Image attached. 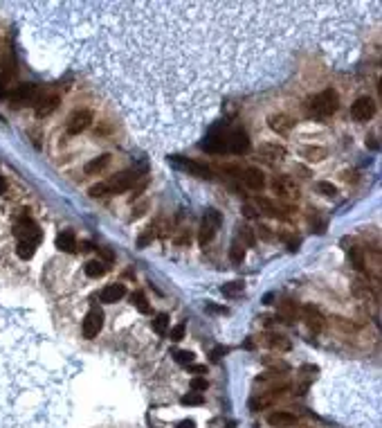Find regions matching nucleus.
<instances>
[{
	"label": "nucleus",
	"mask_w": 382,
	"mask_h": 428,
	"mask_svg": "<svg viewBox=\"0 0 382 428\" xmlns=\"http://www.w3.org/2000/svg\"><path fill=\"white\" fill-rule=\"evenodd\" d=\"M220 291L225 293L227 297H236L238 293H243V282H229V284H223Z\"/></svg>",
	"instance_id": "obj_25"
},
{
	"label": "nucleus",
	"mask_w": 382,
	"mask_h": 428,
	"mask_svg": "<svg viewBox=\"0 0 382 428\" xmlns=\"http://www.w3.org/2000/svg\"><path fill=\"white\" fill-rule=\"evenodd\" d=\"M106 264L103 262H88L86 264V275L88 278H101V275H106Z\"/></svg>",
	"instance_id": "obj_21"
},
{
	"label": "nucleus",
	"mask_w": 382,
	"mask_h": 428,
	"mask_svg": "<svg viewBox=\"0 0 382 428\" xmlns=\"http://www.w3.org/2000/svg\"><path fill=\"white\" fill-rule=\"evenodd\" d=\"M178 428H196V422H191V419H185V422L178 424Z\"/></svg>",
	"instance_id": "obj_42"
},
{
	"label": "nucleus",
	"mask_w": 382,
	"mask_h": 428,
	"mask_svg": "<svg viewBox=\"0 0 382 428\" xmlns=\"http://www.w3.org/2000/svg\"><path fill=\"white\" fill-rule=\"evenodd\" d=\"M108 162H110V155L108 153H101L99 158H93L88 165H86V174H90V176L99 174V171H103L108 167Z\"/></svg>",
	"instance_id": "obj_20"
},
{
	"label": "nucleus",
	"mask_w": 382,
	"mask_h": 428,
	"mask_svg": "<svg viewBox=\"0 0 382 428\" xmlns=\"http://www.w3.org/2000/svg\"><path fill=\"white\" fill-rule=\"evenodd\" d=\"M225 151H232L236 155H243L250 151V138L245 131H232L225 136Z\"/></svg>",
	"instance_id": "obj_4"
},
{
	"label": "nucleus",
	"mask_w": 382,
	"mask_h": 428,
	"mask_svg": "<svg viewBox=\"0 0 382 428\" xmlns=\"http://www.w3.org/2000/svg\"><path fill=\"white\" fill-rule=\"evenodd\" d=\"M81 250H84V253H88V250H93V244H90V241H84V244H81Z\"/></svg>",
	"instance_id": "obj_45"
},
{
	"label": "nucleus",
	"mask_w": 382,
	"mask_h": 428,
	"mask_svg": "<svg viewBox=\"0 0 382 428\" xmlns=\"http://www.w3.org/2000/svg\"><path fill=\"white\" fill-rule=\"evenodd\" d=\"M229 257H232V262L234 264H241L243 262V257H245V248H243L238 241H234L232 244V248H229Z\"/></svg>",
	"instance_id": "obj_26"
},
{
	"label": "nucleus",
	"mask_w": 382,
	"mask_h": 428,
	"mask_svg": "<svg viewBox=\"0 0 382 428\" xmlns=\"http://www.w3.org/2000/svg\"><path fill=\"white\" fill-rule=\"evenodd\" d=\"M169 162H171L173 167H180V169L189 171V174L193 176H200V178H209V169H207L205 165H200V162H193V160H185V158H178V155H171L169 158Z\"/></svg>",
	"instance_id": "obj_9"
},
{
	"label": "nucleus",
	"mask_w": 382,
	"mask_h": 428,
	"mask_svg": "<svg viewBox=\"0 0 382 428\" xmlns=\"http://www.w3.org/2000/svg\"><path fill=\"white\" fill-rule=\"evenodd\" d=\"M303 320H306V325H308V329L310 331H322V327H324V318H322V313L315 309V306H306L303 309Z\"/></svg>",
	"instance_id": "obj_14"
},
{
	"label": "nucleus",
	"mask_w": 382,
	"mask_h": 428,
	"mask_svg": "<svg viewBox=\"0 0 382 428\" xmlns=\"http://www.w3.org/2000/svg\"><path fill=\"white\" fill-rule=\"evenodd\" d=\"M182 338H185V325L173 327V329H171V340H176V343H178V340H182Z\"/></svg>",
	"instance_id": "obj_35"
},
{
	"label": "nucleus",
	"mask_w": 382,
	"mask_h": 428,
	"mask_svg": "<svg viewBox=\"0 0 382 428\" xmlns=\"http://www.w3.org/2000/svg\"><path fill=\"white\" fill-rule=\"evenodd\" d=\"M261 155L270 162H277V160H284L286 158V149L281 144H263L261 146Z\"/></svg>",
	"instance_id": "obj_19"
},
{
	"label": "nucleus",
	"mask_w": 382,
	"mask_h": 428,
	"mask_svg": "<svg viewBox=\"0 0 382 428\" xmlns=\"http://www.w3.org/2000/svg\"><path fill=\"white\" fill-rule=\"evenodd\" d=\"M34 95H36V86H34V84H20V86H16V88L11 90L7 97H9V102H14L16 106H18V104L29 102Z\"/></svg>",
	"instance_id": "obj_12"
},
{
	"label": "nucleus",
	"mask_w": 382,
	"mask_h": 428,
	"mask_svg": "<svg viewBox=\"0 0 382 428\" xmlns=\"http://www.w3.org/2000/svg\"><path fill=\"white\" fill-rule=\"evenodd\" d=\"M281 311H284L288 318H294V313H297V311H294V306H292V302H284V304H281Z\"/></svg>",
	"instance_id": "obj_39"
},
{
	"label": "nucleus",
	"mask_w": 382,
	"mask_h": 428,
	"mask_svg": "<svg viewBox=\"0 0 382 428\" xmlns=\"http://www.w3.org/2000/svg\"><path fill=\"white\" fill-rule=\"evenodd\" d=\"M243 214H245L247 219H254L257 217V207L252 205V203H247V205H243Z\"/></svg>",
	"instance_id": "obj_38"
},
{
	"label": "nucleus",
	"mask_w": 382,
	"mask_h": 428,
	"mask_svg": "<svg viewBox=\"0 0 382 428\" xmlns=\"http://www.w3.org/2000/svg\"><path fill=\"white\" fill-rule=\"evenodd\" d=\"M90 122H93V113H90V111H77V113H72L70 120H68V133H70V136H77V133L86 131V129L90 127Z\"/></svg>",
	"instance_id": "obj_10"
},
{
	"label": "nucleus",
	"mask_w": 382,
	"mask_h": 428,
	"mask_svg": "<svg viewBox=\"0 0 382 428\" xmlns=\"http://www.w3.org/2000/svg\"><path fill=\"white\" fill-rule=\"evenodd\" d=\"M268 424L272 428H292L297 424V417L292 413H286V410H277V413H272L268 417Z\"/></svg>",
	"instance_id": "obj_13"
},
{
	"label": "nucleus",
	"mask_w": 382,
	"mask_h": 428,
	"mask_svg": "<svg viewBox=\"0 0 382 428\" xmlns=\"http://www.w3.org/2000/svg\"><path fill=\"white\" fill-rule=\"evenodd\" d=\"M7 192V180L0 176V194H5Z\"/></svg>",
	"instance_id": "obj_44"
},
{
	"label": "nucleus",
	"mask_w": 382,
	"mask_h": 428,
	"mask_svg": "<svg viewBox=\"0 0 382 428\" xmlns=\"http://www.w3.org/2000/svg\"><path fill=\"white\" fill-rule=\"evenodd\" d=\"M193 372H198V374H202V372H207L205 365H193Z\"/></svg>",
	"instance_id": "obj_47"
},
{
	"label": "nucleus",
	"mask_w": 382,
	"mask_h": 428,
	"mask_svg": "<svg viewBox=\"0 0 382 428\" xmlns=\"http://www.w3.org/2000/svg\"><path fill=\"white\" fill-rule=\"evenodd\" d=\"M243 183H245L247 189H254V192H259V189H263V185H266V178H263V171L257 169V167H250V169H245L241 174Z\"/></svg>",
	"instance_id": "obj_11"
},
{
	"label": "nucleus",
	"mask_w": 382,
	"mask_h": 428,
	"mask_svg": "<svg viewBox=\"0 0 382 428\" xmlns=\"http://www.w3.org/2000/svg\"><path fill=\"white\" fill-rule=\"evenodd\" d=\"M223 354H227V347H216L214 352H211V358H214V361H218Z\"/></svg>",
	"instance_id": "obj_40"
},
{
	"label": "nucleus",
	"mask_w": 382,
	"mask_h": 428,
	"mask_svg": "<svg viewBox=\"0 0 382 428\" xmlns=\"http://www.w3.org/2000/svg\"><path fill=\"white\" fill-rule=\"evenodd\" d=\"M270 347H279V349H290V343L284 338V336H268L266 340Z\"/></svg>",
	"instance_id": "obj_29"
},
{
	"label": "nucleus",
	"mask_w": 382,
	"mask_h": 428,
	"mask_svg": "<svg viewBox=\"0 0 382 428\" xmlns=\"http://www.w3.org/2000/svg\"><path fill=\"white\" fill-rule=\"evenodd\" d=\"M167 327H169V315L167 313H160V315H155V320H153V329L158 331L160 336L167 331Z\"/></svg>",
	"instance_id": "obj_27"
},
{
	"label": "nucleus",
	"mask_w": 382,
	"mask_h": 428,
	"mask_svg": "<svg viewBox=\"0 0 382 428\" xmlns=\"http://www.w3.org/2000/svg\"><path fill=\"white\" fill-rule=\"evenodd\" d=\"M261 235L266 237V239H270V237H272V235H270V228H266V226H263V228H261Z\"/></svg>",
	"instance_id": "obj_46"
},
{
	"label": "nucleus",
	"mask_w": 382,
	"mask_h": 428,
	"mask_svg": "<svg viewBox=\"0 0 382 428\" xmlns=\"http://www.w3.org/2000/svg\"><path fill=\"white\" fill-rule=\"evenodd\" d=\"M367 144H369V146H371V149H378V142H376V140H373V138H371V142H367Z\"/></svg>",
	"instance_id": "obj_48"
},
{
	"label": "nucleus",
	"mask_w": 382,
	"mask_h": 428,
	"mask_svg": "<svg viewBox=\"0 0 382 428\" xmlns=\"http://www.w3.org/2000/svg\"><path fill=\"white\" fill-rule=\"evenodd\" d=\"M126 295V286L124 284H110V286H106L101 291V300L108 302V304H112V302L121 300V297Z\"/></svg>",
	"instance_id": "obj_17"
},
{
	"label": "nucleus",
	"mask_w": 382,
	"mask_h": 428,
	"mask_svg": "<svg viewBox=\"0 0 382 428\" xmlns=\"http://www.w3.org/2000/svg\"><path fill=\"white\" fill-rule=\"evenodd\" d=\"M144 210H146V205H140L135 212H133V219H140L142 214H144Z\"/></svg>",
	"instance_id": "obj_43"
},
{
	"label": "nucleus",
	"mask_w": 382,
	"mask_h": 428,
	"mask_svg": "<svg viewBox=\"0 0 382 428\" xmlns=\"http://www.w3.org/2000/svg\"><path fill=\"white\" fill-rule=\"evenodd\" d=\"M191 388H193V390L196 392H202V390H207V388H209V383H207V379H193V381H191Z\"/></svg>",
	"instance_id": "obj_33"
},
{
	"label": "nucleus",
	"mask_w": 382,
	"mask_h": 428,
	"mask_svg": "<svg viewBox=\"0 0 382 428\" xmlns=\"http://www.w3.org/2000/svg\"><path fill=\"white\" fill-rule=\"evenodd\" d=\"M349 257H351V264H353L355 271H364V255L360 248H351L349 250Z\"/></svg>",
	"instance_id": "obj_23"
},
{
	"label": "nucleus",
	"mask_w": 382,
	"mask_h": 428,
	"mask_svg": "<svg viewBox=\"0 0 382 428\" xmlns=\"http://www.w3.org/2000/svg\"><path fill=\"white\" fill-rule=\"evenodd\" d=\"M173 356H176V361L180 363V365H191V363H193V354L185 352V349H182V352H176Z\"/></svg>",
	"instance_id": "obj_31"
},
{
	"label": "nucleus",
	"mask_w": 382,
	"mask_h": 428,
	"mask_svg": "<svg viewBox=\"0 0 382 428\" xmlns=\"http://www.w3.org/2000/svg\"><path fill=\"white\" fill-rule=\"evenodd\" d=\"M294 122L288 118V115H272L270 118V129L272 131H277L279 136H288L290 131H292Z\"/></svg>",
	"instance_id": "obj_15"
},
{
	"label": "nucleus",
	"mask_w": 382,
	"mask_h": 428,
	"mask_svg": "<svg viewBox=\"0 0 382 428\" xmlns=\"http://www.w3.org/2000/svg\"><path fill=\"white\" fill-rule=\"evenodd\" d=\"M56 106H59V97H56V95H47V97L38 99L36 115L38 118H45V115H50L52 111H56Z\"/></svg>",
	"instance_id": "obj_16"
},
{
	"label": "nucleus",
	"mask_w": 382,
	"mask_h": 428,
	"mask_svg": "<svg viewBox=\"0 0 382 428\" xmlns=\"http://www.w3.org/2000/svg\"><path fill=\"white\" fill-rule=\"evenodd\" d=\"M153 237H155V230H153V228H146V235H142V237H140V241H137V246H140V248H144V246L149 244V241L153 239Z\"/></svg>",
	"instance_id": "obj_34"
},
{
	"label": "nucleus",
	"mask_w": 382,
	"mask_h": 428,
	"mask_svg": "<svg viewBox=\"0 0 382 428\" xmlns=\"http://www.w3.org/2000/svg\"><path fill=\"white\" fill-rule=\"evenodd\" d=\"M97 250H99V255H101V257L106 259V262H112V253H110L108 248H97Z\"/></svg>",
	"instance_id": "obj_41"
},
{
	"label": "nucleus",
	"mask_w": 382,
	"mask_h": 428,
	"mask_svg": "<svg viewBox=\"0 0 382 428\" xmlns=\"http://www.w3.org/2000/svg\"><path fill=\"white\" fill-rule=\"evenodd\" d=\"M133 304L137 306V311L140 313H149V302H146V297H144V293H133Z\"/></svg>",
	"instance_id": "obj_28"
},
{
	"label": "nucleus",
	"mask_w": 382,
	"mask_h": 428,
	"mask_svg": "<svg viewBox=\"0 0 382 428\" xmlns=\"http://www.w3.org/2000/svg\"><path fill=\"white\" fill-rule=\"evenodd\" d=\"M376 113V104H373L371 97H360L358 102L351 106V115H353L358 122H369Z\"/></svg>",
	"instance_id": "obj_8"
},
{
	"label": "nucleus",
	"mask_w": 382,
	"mask_h": 428,
	"mask_svg": "<svg viewBox=\"0 0 382 428\" xmlns=\"http://www.w3.org/2000/svg\"><path fill=\"white\" fill-rule=\"evenodd\" d=\"M272 189H275V194H279L281 198H290V201L299 198V185L294 183L290 176H277V178L272 180Z\"/></svg>",
	"instance_id": "obj_5"
},
{
	"label": "nucleus",
	"mask_w": 382,
	"mask_h": 428,
	"mask_svg": "<svg viewBox=\"0 0 382 428\" xmlns=\"http://www.w3.org/2000/svg\"><path fill=\"white\" fill-rule=\"evenodd\" d=\"M14 232L20 241H29V244H38V241H41V230H38V226L32 221V219H20V221L16 223Z\"/></svg>",
	"instance_id": "obj_6"
},
{
	"label": "nucleus",
	"mask_w": 382,
	"mask_h": 428,
	"mask_svg": "<svg viewBox=\"0 0 382 428\" xmlns=\"http://www.w3.org/2000/svg\"><path fill=\"white\" fill-rule=\"evenodd\" d=\"M9 79H7V75H0V97H7L9 95Z\"/></svg>",
	"instance_id": "obj_36"
},
{
	"label": "nucleus",
	"mask_w": 382,
	"mask_h": 428,
	"mask_svg": "<svg viewBox=\"0 0 382 428\" xmlns=\"http://www.w3.org/2000/svg\"><path fill=\"white\" fill-rule=\"evenodd\" d=\"M317 189H319V192H322V194H326V196H333V194L337 192V189L333 187L331 183H319V185H317Z\"/></svg>",
	"instance_id": "obj_37"
},
{
	"label": "nucleus",
	"mask_w": 382,
	"mask_h": 428,
	"mask_svg": "<svg viewBox=\"0 0 382 428\" xmlns=\"http://www.w3.org/2000/svg\"><path fill=\"white\" fill-rule=\"evenodd\" d=\"M16 253H18L20 259H32L34 253H36V244H29V241H18V246H16Z\"/></svg>",
	"instance_id": "obj_22"
},
{
	"label": "nucleus",
	"mask_w": 382,
	"mask_h": 428,
	"mask_svg": "<svg viewBox=\"0 0 382 428\" xmlns=\"http://www.w3.org/2000/svg\"><path fill=\"white\" fill-rule=\"evenodd\" d=\"M218 226H220V214L216 210H207L205 221H202L200 230H198V241H200V246H207L211 239H214L216 228Z\"/></svg>",
	"instance_id": "obj_3"
},
{
	"label": "nucleus",
	"mask_w": 382,
	"mask_h": 428,
	"mask_svg": "<svg viewBox=\"0 0 382 428\" xmlns=\"http://www.w3.org/2000/svg\"><path fill=\"white\" fill-rule=\"evenodd\" d=\"M180 401H182V406H200L205 401V397H202V392H189Z\"/></svg>",
	"instance_id": "obj_24"
},
{
	"label": "nucleus",
	"mask_w": 382,
	"mask_h": 428,
	"mask_svg": "<svg viewBox=\"0 0 382 428\" xmlns=\"http://www.w3.org/2000/svg\"><path fill=\"white\" fill-rule=\"evenodd\" d=\"M140 178V171L137 169H128V171H121V174L112 176L110 180L103 183V189H106V196L108 194H119V192H126L128 187L135 185V180Z\"/></svg>",
	"instance_id": "obj_2"
},
{
	"label": "nucleus",
	"mask_w": 382,
	"mask_h": 428,
	"mask_svg": "<svg viewBox=\"0 0 382 428\" xmlns=\"http://www.w3.org/2000/svg\"><path fill=\"white\" fill-rule=\"evenodd\" d=\"M337 106H340L337 93L333 88H326L310 102V113L317 115V118H328V115H333L337 111Z\"/></svg>",
	"instance_id": "obj_1"
},
{
	"label": "nucleus",
	"mask_w": 382,
	"mask_h": 428,
	"mask_svg": "<svg viewBox=\"0 0 382 428\" xmlns=\"http://www.w3.org/2000/svg\"><path fill=\"white\" fill-rule=\"evenodd\" d=\"M101 327H103V313H101V309L95 306V309L88 311V315L84 320V336L86 338H95L101 331Z\"/></svg>",
	"instance_id": "obj_7"
},
{
	"label": "nucleus",
	"mask_w": 382,
	"mask_h": 428,
	"mask_svg": "<svg viewBox=\"0 0 382 428\" xmlns=\"http://www.w3.org/2000/svg\"><path fill=\"white\" fill-rule=\"evenodd\" d=\"M238 230H241V239L245 241L247 246H254V244H257V239H254V235H252V228L243 226V228H238Z\"/></svg>",
	"instance_id": "obj_32"
},
{
	"label": "nucleus",
	"mask_w": 382,
	"mask_h": 428,
	"mask_svg": "<svg viewBox=\"0 0 382 428\" xmlns=\"http://www.w3.org/2000/svg\"><path fill=\"white\" fill-rule=\"evenodd\" d=\"M56 248L63 250V253H75V250H77V239H75V235H72L70 230L61 232V235L56 237Z\"/></svg>",
	"instance_id": "obj_18"
},
{
	"label": "nucleus",
	"mask_w": 382,
	"mask_h": 428,
	"mask_svg": "<svg viewBox=\"0 0 382 428\" xmlns=\"http://www.w3.org/2000/svg\"><path fill=\"white\" fill-rule=\"evenodd\" d=\"M324 155H326V151H324L322 146H308L306 149V158L308 160H322Z\"/></svg>",
	"instance_id": "obj_30"
}]
</instances>
